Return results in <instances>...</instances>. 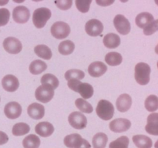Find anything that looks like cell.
Masks as SVG:
<instances>
[{"mask_svg": "<svg viewBox=\"0 0 158 148\" xmlns=\"http://www.w3.org/2000/svg\"><path fill=\"white\" fill-rule=\"evenodd\" d=\"M68 86L72 90L79 92L83 100L90 98L94 94V88L90 84L87 83H82L78 80L72 79L68 80Z\"/></svg>", "mask_w": 158, "mask_h": 148, "instance_id": "1", "label": "cell"}, {"mask_svg": "<svg viewBox=\"0 0 158 148\" xmlns=\"http://www.w3.org/2000/svg\"><path fill=\"white\" fill-rule=\"evenodd\" d=\"M151 67L148 64L145 63H139L135 66V76L136 81L140 85L144 86L150 81V75H151Z\"/></svg>", "mask_w": 158, "mask_h": 148, "instance_id": "2", "label": "cell"}, {"mask_svg": "<svg viewBox=\"0 0 158 148\" xmlns=\"http://www.w3.org/2000/svg\"><path fill=\"white\" fill-rule=\"evenodd\" d=\"M97 116L103 120H109L113 118L114 114V105L110 101L101 100L99 101L96 109Z\"/></svg>", "mask_w": 158, "mask_h": 148, "instance_id": "3", "label": "cell"}, {"mask_svg": "<svg viewBox=\"0 0 158 148\" xmlns=\"http://www.w3.org/2000/svg\"><path fill=\"white\" fill-rule=\"evenodd\" d=\"M51 11L48 8L42 7L35 9L32 15V22L34 26L38 29L44 27L48 20L50 18Z\"/></svg>", "mask_w": 158, "mask_h": 148, "instance_id": "4", "label": "cell"}, {"mask_svg": "<svg viewBox=\"0 0 158 148\" xmlns=\"http://www.w3.org/2000/svg\"><path fill=\"white\" fill-rule=\"evenodd\" d=\"M51 33L52 36L58 39L66 38L70 33V27L65 22L58 21L51 26Z\"/></svg>", "mask_w": 158, "mask_h": 148, "instance_id": "5", "label": "cell"}, {"mask_svg": "<svg viewBox=\"0 0 158 148\" xmlns=\"http://www.w3.org/2000/svg\"><path fill=\"white\" fill-rule=\"evenodd\" d=\"M35 98L37 100L43 103L50 101L54 96V89L52 86L49 84H43L39 86L35 92Z\"/></svg>", "mask_w": 158, "mask_h": 148, "instance_id": "6", "label": "cell"}, {"mask_svg": "<svg viewBox=\"0 0 158 148\" xmlns=\"http://www.w3.org/2000/svg\"><path fill=\"white\" fill-rule=\"evenodd\" d=\"M68 120L71 126L77 130L84 129L87 124V120L84 114L80 112L74 111L69 114Z\"/></svg>", "mask_w": 158, "mask_h": 148, "instance_id": "7", "label": "cell"}, {"mask_svg": "<svg viewBox=\"0 0 158 148\" xmlns=\"http://www.w3.org/2000/svg\"><path fill=\"white\" fill-rule=\"evenodd\" d=\"M114 24L116 29L121 35H127L131 32V23L123 15H117L114 18Z\"/></svg>", "mask_w": 158, "mask_h": 148, "instance_id": "8", "label": "cell"}, {"mask_svg": "<svg viewBox=\"0 0 158 148\" xmlns=\"http://www.w3.org/2000/svg\"><path fill=\"white\" fill-rule=\"evenodd\" d=\"M4 49L11 54H17L21 52L23 45L18 39L15 37H8L3 41Z\"/></svg>", "mask_w": 158, "mask_h": 148, "instance_id": "9", "label": "cell"}, {"mask_svg": "<svg viewBox=\"0 0 158 148\" xmlns=\"http://www.w3.org/2000/svg\"><path fill=\"white\" fill-rule=\"evenodd\" d=\"M12 17L15 23H26L30 17V12L29 9L26 6H19L14 8L12 12Z\"/></svg>", "mask_w": 158, "mask_h": 148, "instance_id": "10", "label": "cell"}, {"mask_svg": "<svg viewBox=\"0 0 158 148\" xmlns=\"http://www.w3.org/2000/svg\"><path fill=\"white\" fill-rule=\"evenodd\" d=\"M85 30L90 36H97L102 33L103 30V25L100 20L93 18L86 23Z\"/></svg>", "mask_w": 158, "mask_h": 148, "instance_id": "11", "label": "cell"}, {"mask_svg": "<svg viewBox=\"0 0 158 148\" xmlns=\"http://www.w3.org/2000/svg\"><path fill=\"white\" fill-rule=\"evenodd\" d=\"M131 126V122L125 118L115 119L110 123V129L115 133H122L128 130Z\"/></svg>", "mask_w": 158, "mask_h": 148, "instance_id": "12", "label": "cell"}, {"mask_svg": "<svg viewBox=\"0 0 158 148\" xmlns=\"http://www.w3.org/2000/svg\"><path fill=\"white\" fill-rule=\"evenodd\" d=\"M6 117L12 120L19 118L22 113V106L17 102H10L7 103L4 109Z\"/></svg>", "mask_w": 158, "mask_h": 148, "instance_id": "13", "label": "cell"}, {"mask_svg": "<svg viewBox=\"0 0 158 148\" xmlns=\"http://www.w3.org/2000/svg\"><path fill=\"white\" fill-rule=\"evenodd\" d=\"M2 85L5 90L8 91V92H15L19 88V82L15 76L6 75L2 78Z\"/></svg>", "mask_w": 158, "mask_h": 148, "instance_id": "14", "label": "cell"}, {"mask_svg": "<svg viewBox=\"0 0 158 148\" xmlns=\"http://www.w3.org/2000/svg\"><path fill=\"white\" fill-rule=\"evenodd\" d=\"M107 70V66L100 61L94 62L88 67V72L93 77H100Z\"/></svg>", "mask_w": 158, "mask_h": 148, "instance_id": "15", "label": "cell"}, {"mask_svg": "<svg viewBox=\"0 0 158 148\" xmlns=\"http://www.w3.org/2000/svg\"><path fill=\"white\" fill-rule=\"evenodd\" d=\"M27 113L31 118L34 120H40L45 115V108L40 103H33L28 106Z\"/></svg>", "mask_w": 158, "mask_h": 148, "instance_id": "16", "label": "cell"}, {"mask_svg": "<svg viewBox=\"0 0 158 148\" xmlns=\"http://www.w3.org/2000/svg\"><path fill=\"white\" fill-rule=\"evenodd\" d=\"M35 133L43 137H47L52 135L54 132V126L49 122H40L35 126Z\"/></svg>", "mask_w": 158, "mask_h": 148, "instance_id": "17", "label": "cell"}, {"mask_svg": "<svg viewBox=\"0 0 158 148\" xmlns=\"http://www.w3.org/2000/svg\"><path fill=\"white\" fill-rule=\"evenodd\" d=\"M145 130L149 134L158 135V113H152L148 117V123L145 126Z\"/></svg>", "mask_w": 158, "mask_h": 148, "instance_id": "18", "label": "cell"}, {"mask_svg": "<svg viewBox=\"0 0 158 148\" xmlns=\"http://www.w3.org/2000/svg\"><path fill=\"white\" fill-rule=\"evenodd\" d=\"M117 108L120 112H127L132 105V99L127 93L121 94L117 100Z\"/></svg>", "mask_w": 158, "mask_h": 148, "instance_id": "19", "label": "cell"}, {"mask_svg": "<svg viewBox=\"0 0 158 148\" xmlns=\"http://www.w3.org/2000/svg\"><path fill=\"white\" fill-rule=\"evenodd\" d=\"M154 21V18L152 14L149 13V12H141V13L138 14L135 18L136 24L138 27L144 29L147 26H149L150 24Z\"/></svg>", "mask_w": 158, "mask_h": 148, "instance_id": "20", "label": "cell"}, {"mask_svg": "<svg viewBox=\"0 0 158 148\" xmlns=\"http://www.w3.org/2000/svg\"><path fill=\"white\" fill-rule=\"evenodd\" d=\"M103 44L109 49H115L120 44V38L115 33H108L103 37Z\"/></svg>", "mask_w": 158, "mask_h": 148, "instance_id": "21", "label": "cell"}, {"mask_svg": "<svg viewBox=\"0 0 158 148\" xmlns=\"http://www.w3.org/2000/svg\"><path fill=\"white\" fill-rule=\"evenodd\" d=\"M133 142L137 148H151L153 146L152 140L145 135L134 136Z\"/></svg>", "mask_w": 158, "mask_h": 148, "instance_id": "22", "label": "cell"}, {"mask_svg": "<svg viewBox=\"0 0 158 148\" xmlns=\"http://www.w3.org/2000/svg\"><path fill=\"white\" fill-rule=\"evenodd\" d=\"M34 52L39 57L44 60H50L52 56V51L46 45H37L34 48Z\"/></svg>", "mask_w": 158, "mask_h": 148, "instance_id": "23", "label": "cell"}, {"mask_svg": "<svg viewBox=\"0 0 158 148\" xmlns=\"http://www.w3.org/2000/svg\"><path fill=\"white\" fill-rule=\"evenodd\" d=\"M47 69V65L45 62L40 60H34L29 66V72L33 75H38L44 72Z\"/></svg>", "mask_w": 158, "mask_h": 148, "instance_id": "24", "label": "cell"}, {"mask_svg": "<svg viewBox=\"0 0 158 148\" xmlns=\"http://www.w3.org/2000/svg\"><path fill=\"white\" fill-rule=\"evenodd\" d=\"M40 139L35 134H30L24 138L23 145L24 148H39L40 146Z\"/></svg>", "mask_w": 158, "mask_h": 148, "instance_id": "25", "label": "cell"}, {"mask_svg": "<svg viewBox=\"0 0 158 148\" xmlns=\"http://www.w3.org/2000/svg\"><path fill=\"white\" fill-rule=\"evenodd\" d=\"M122 61H123V57L121 54L117 52H110L106 54L105 56V62L110 66H118L122 63Z\"/></svg>", "mask_w": 158, "mask_h": 148, "instance_id": "26", "label": "cell"}, {"mask_svg": "<svg viewBox=\"0 0 158 148\" xmlns=\"http://www.w3.org/2000/svg\"><path fill=\"white\" fill-rule=\"evenodd\" d=\"M108 141V137L104 133H98L93 138L94 148H105Z\"/></svg>", "mask_w": 158, "mask_h": 148, "instance_id": "27", "label": "cell"}, {"mask_svg": "<svg viewBox=\"0 0 158 148\" xmlns=\"http://www.w3.org/2000/svg\"><path fill=\"white\" fill-rule=\"evenodd\" d=\"M74 49H75V44L71 40H65V41L61 42L58 47L60 53L64 56L72 53L74 51Z\"/></svg>", "mask_w": 158, "mask_h": 148, "instance_id": "28", "label": "cell"}, {"mask_svg": "<svg viewBox=\"0 0 158 148\" xmlns=\"http://www.w3.org/2000/svg\"><path fill=\"white\" fill-rule=\"evenodd\" d=\"M82 137L78 134L67 135L64 138V144L69 148H76L82 140Z\"/></svg>", "mask_w": 158, "mask_h": 148, "instance_id": "29", "label": "cell"}, {"mask_svg": "<svg viewBox=\"0 0 158 148\" xmlns=\"http://www.w3.org/2000/svg\"><path fill=\"white\" fill-rule=\"evenodd\" d=\"M30 131V126L26 123H15L12 127V134L16 137L27 134Z\"/></svg>", "mask_w": 158, "mask_h": 148, "instance_id": "30", "label": "cell"}, {"mask_svg": "<svg viewBox=\"0 0 158 148\" xmlns=\"http://www.w3.org/2000/svg\"><path fill=\"white\" fill-rule=\"evenodd\" d=\"M145 108L149 112H155L158 109V97L156 95H150L145 100Z\"/></svg>", "mask_w": 158, "mask_h": 148, "instance_id": "31", "label": "cell"}, {"mask_svg": "<svg viewBox=\"0 0 158 148\" xmlns=\"http://www.w3.org/2000/svg\"><path fill=\"white\" fill-rule=\"evenodd\" d=\"M75 104L76 106L83 113H91L94 110V108L91 106L90 103H88L86 100H83V98H78L77 100H76Z\"/></svg>", "mask_w": 158, "mask_h": 148, "instance_id": "32", "label": "cell"}, {"mask_svg": "<svg viewBox=\"0 0 158 148\" xmlns=\"http://www.w3.org/2000/svg\"><path fill=\"white\" fill-rule=\"evenodd\" d=\"M129 143V138L126 136H122L111 142L109 145V148H128Z\"/></svg>", "mask_w": 158, "mask_h": 148, "instance_id": "33", "label": "cell"}, {"mask_svg": "<svg viewBox=\"0 0 158 148\" xmlns=\"http://www.w3.org/2000/svg\"><path fill=\"white\" fill-rule=\"evenodd\" d=\"M42 84H49L52 86L53 89H56L59 86V80L56 76L51 73H46L41 78Z\"/></svg>", "mask_w": 158, "mask_h": 148, "instance_id": "34", "label": "cell"}, {"mask_svg": "<svg viewBox=\"0 0 158 148\" xmlns=\"http://www.w3.org/2000/svg\"><path fill=\"white\" fill-rule=\"evenodd\" d=\"M84 72L80 69H69L65 73V78L66 80H72V79L80 80L84 78Z\"/></svg>", "mask_w": 158, "mask_h": 148, "instance_id": "35", "label": "cell"}, {"mask_svg": "<svg viewBox=\"0 0 158 148\" xmlns=\"http://www.w3.org/2000/svg\"><path fill=\"white\" fill-rule=\"evenodd\" d=\"M91 2H92L91 0H87V1H79V0H77V1H76V6L80 12L86 13L89 11Z\"/></svg>", "mask_w": 158, "mask_h": 148, "instance_id": "36", "label": "cell"}, {"mask_svg": "<svg viewBox=\"0 0 158 148\" xmlns=\"http://www.w3.org/2000/svg\"><path fill=\"white\" fill-rule=\"evenodd\" d=\"M10 18V12L6 8L0 9V26H6L9 23Z\"/></svg>", "mask_w": 158, "mask_h": 148, "instance_id": "37", "label": "cell"}, {"mask_svg": "<svg viewBox=\"0 0 158 148\" xmlns=\"http://www.w3.org/2000/svg\"><path fill=\"white\" fill-rule=\"evenodd\" d=\"M158 29V20L156 19L151 24H150L149 26H147L146 28L143 29V33L146 35H150L154 34V32H157Z\"/></svg>", "mask_w": 158, "mask_h": 148, "instance_id": "38", "label": "cell"}, {"mask_svg": "<svg viewBox=\"0 0 158 148\" xmlns=\"http://www.w3.org/2000/svg\"><path fill=\"white\" fill-rule=\"evenodd\" d=\"M55 4L56 5L59 9H62V10H67V9H70V7L72 6L73 2L70 1V0H68V1H56Z\"/></svg>", "mask_w": 158, "mask_h": 148, "instance_id": "39", "label": "cell"}, {"mask_svg": "<svg viewBox=\"0 0 158 148\" xmlns=\"http://www.w3.org/2000/svg\"><path fill=\"white\" fill-rule=\"evenodd\" d=\"M9 141V137L6 133L0 131V145H3Z\"/></svg>", "mask_w": 158, "mask_h": 148, "instance_id": "40", "label": "cell"}, {"mask_svg": "<svg viewBox=\"0 0 158 148\" xmlns=\"http://www.w3.org/2000/svg\"><path fill=\"white\" fill-rule=\"evenodd\" d=\"M76 148H91V146L87 140H85V139H82L80 143Z\"/></svg>", "mask_w": 158, "mask_h": 148, "instance_id": "41", "label": "cell"}, {"mask_svg": "<svg viewBox=\"0 0 158 148\" xmlns=\"http://www.w3.org/2000/svg\"><path fill=\"white\" fill-rule=\"evenodd\" d=\"M97 3L101 6H107L113 4L114 1H97Z\"/></svg>", "mask_w": 158, "mask_h": 148, "instance_id": "42", "label": "cell"}]
</instances>
